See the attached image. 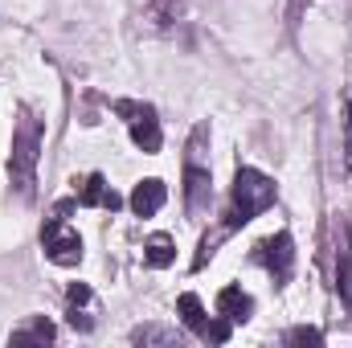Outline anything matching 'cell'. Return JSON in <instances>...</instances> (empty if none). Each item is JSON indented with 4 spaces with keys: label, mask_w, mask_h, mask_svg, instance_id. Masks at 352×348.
I'll use <instances>...</instances> for the list:
<instances>
[{
    "label": "cell",
    "mask_w": 352,
    "mask_h": 348,
    "mask_svg": "<svg viewBox=\"0 0 352 348\" xmlns=\"http://www.w3.org/2000/svg\"><path fill=\"white\" fill-rule=\"evenodd\" d=\"M270 205H274V180L263 176L258 168H238V176H234V209H230L226 234L230 230H242L246 221H254Z\"/></svg>",
    "instance_id": "obj_1"
},
{
    "label": "cell",
    "mask_w": 352,
    "mask_h": 348,
    "mask_svg": "<svg viewBox=\"0 0 352 348\" xmlns=\"http://www.w3.org/2000/svg\"><path fill=\"white\" fill-rule=\"evenodd\" d=\"M115 111L127 119V127H131V140H135V148L140 152H160V119H156V111L148 107V102H115Z\"/></svg>",
    "instance_id": "obj_4"
},
{
    "label": "cell",
    "mask_w": 352,
    "mask_h": 348,
    "mask_svg": "<svg viewBox=\"0 0 352 348\" xmlns=\"http://www.w3.org/2000/svg\"><path fill=\"white\" fill-rule=\"evenodd\" d=\"M41 246H45V259L58 262V266H78L82 259V238L66 226V217H62V209L50 217V226L41 230Z\"/></svg>",
    "instance_id": "obj_3"
},
{
    "label": "cell",
    "mask_w": 352,
    "mask_h": 348,
    "mask_svg": "<svg viewBox=\"0 0 352 348\" xmlns=\"http://www.w3.org/2000/svg\"><path fill=\"white\" fill-rule=\"evenodd\" d=\"M41 119H33L29 111H21L16 119V131H12V160H8V173L12 184L29 197L33 193V173H37V156H41Z\"/></svg>",
    "instance_id": "obj_2"
},
{
    "label": "cell",
    "mask_w": 352,
    "mask_h": 348,
    "mask_svg": "<svg viewBox=\"0 0 352 348\" xmlns=\"http://www.w3.org/2000/svg\"><path fill=\"white\" fill-rule=\"evenodd\" d=\"M54 340V324L50 320H33L29 328L12 332V345H50Z\"/></svg>",
    "instance_id": "obj_13"
},
{
    "label": "cell",
    "mask_w": 352,
    "mask_h": 348,
    "mask_svg": "<svg viewBox=\"0 0 352 348\" xmlns=\"http://www.w3.org/2000/svg\"><path fill=\"white\" fill-rule=\"evenodd\" d=\"M176 312H180V320L201 336V340H209V345H226L230 340V320H213V316H205V307H201V299L197 295H180V303H176Z\"/></svg>",
    "instance_id": "obj_5"
},
{
    "label": "cell",
    "mask_w": 352,
    "mask_h": 348,
    "mask_svg": "<svg viewBox=\"0 0 352 348\" xmlns=\"http://www.w3.org/2000/svg\"><path fill=\"white\" fill-rule=\"evenodd\" d=\"M209 201H213L209 168H205L197 156H188V164H184V205H188L192 217H201V213H209Z\"/></svg>",
    "instance_id": "obj_7"
},
{
    "label": "cell",
    "mask_w": 352,
    "mask_h": 348,
    "mask_svg": "<svg viewBox=\"0 0 352 348\" xmlns=\"http://www.w3.org/2000/svg\"><path fill=\"white\" fill-rule=\"evenodd\" d=\"M250 312H254V299H250L242 287H221V295H217V316H221V320H230V324H246Z\"/></svg>",
    "instance_id": "obj_10"
},
{
    "label": "cell",
    "mask_w": 352,
    "mask_h": 348,
    "mask_svg": "<svg viewBox=\"0 0 352 348\" xmlns=\"http://www.w3.org/2000/svg\"><path fill=\"white\" fill-rule=\"evenodd\" d=\"M135 345H180L176 332H164V328H140L135 332Z\"/></svg>",
    "instance_id": "obj_14"
},
{
    "label": "cell",
    "mask_w": 352,
    "mask_h": 348,
    "mask_svg": "<svg viewBox=\"0 0 352 348\" xmlns=\"http://www.w3.org/2000/svg\"><path fill=\"white\" fill-rule=\"evenodd\" d=\"M254 259L263 262L278 283H287L291 279V266H295V242H291V234H274V238L258 242L254 246Z\"/></svg>",
    "instance_id": "obj_6"
},
{
    "label": "cell",
    "mask_w": 352,
    "mask_h": 348,
    "mask_svg": "<svg viewBox=\"0 0 352 348\" xmlns=\"http://www.w3.org/2000/svg\"><path fill=\"white\" fill-rule=\"evenodd\" d=\"M287 340H311V345H320V332H311V328H295Z\"/></svg>",
    "instance_id": "obj_15"
},
{
    "label": "cell",
    "mask_w": 352,
    "mask_h": 348,
    "mask_svg": "<svg viewBox=\"0 0 352 348\" xmlns=\"http://www.w3.org/2000/svg\"><path fill=\"white\" fill-rule=\"evenodd\" d=\"M173 259H176V246H173V238L168 234H156V238H148V246H144V262L148 266H173Z\"/></svg>",
    "instance_id": "obj_12"
},
{
    "label": "cell",
    "mask_w": 352,
    "mask_h": 348,
    "mask_svg": "<svg viewBox=\"0 0 352 348\" xmlns=\"http://www.w3.org/2000/svg\"><path fill=\"white\" fill-rule=\"evenodd\" d=\"M78 205H87V209H119L123 201H119V193L102 180L98 173H90L87 180H78Z\"/></svg>",
    "instance_id": "obj_8"
},
{
    "label": "cell",
    "mask_w": 352,
    "mask_h": 348,
    "mask_svg": "<svg viewBox=\"0 0 352 348\" xmlns=\"http://www.w3.org/2000/svg\"><path fill=\"white\" fill-rule=\"evenodd\" d=\"M340 234V254H336V287H340V299L352 303V238H349V226L340 221L336 226Z\"/></svg>",
    "instance_id": "obj_11"
},
{
    "label": "cell",
    "mask_w": 352,
    "mask_h": 348,
    "mask_svg": "<svg viewBox=\"0 0 352 348\" xmlns=\"http://www.w3.org/2000/svg\"><path fill=\"white\" fill-rule=\"evenodd\" d=\"M168 201V188H164V180H140L135 184V193H131V209H135V217H152V213H160V205Z\"/></svg>",
    "instance_id": "obj_9"
}]
</instances>
